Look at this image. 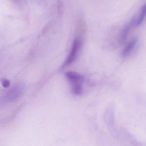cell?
I'll return each instance as SVG.
<instances>
[{
	"label": "cell",
	"mask_w": 146,
	"mask_h": 146,
	"mask_svg": "<svg viewBox=\"0 0 146 146\" xmlns=\"http://www.w3.org/2000/svg\"><path fill=\"white\" fill-rule=\"evenodd\" d=\"M134 20H133V21H132L129 24L126 26V27H125L123 31L122 32L121 34V38H120L121 42H124L125 40H126V39H127L128 35L129 33V31H130V29H131Z\"/></svg>",
	"instance_id": "277c9868"
},
{
	"label": "cell",
	"mask_w": 146,
	"mask_h": 146,
	"mask_svg": "<svg viewBox=\"0 0 146 146\" xmlns=\"http://www.w3.org/2000/svg\"><path fill=\"white\" fill-rule=\"evenodd\" d=\"M146 12V5L145 4L142 7L141 12L140 13V15L139 16V18L137 19V22L135 23V25L136 26H138L141 25V23L143 22L145 17Z\"/></svg>",
	"instance_id": "5b68a950"
},
{
	"label": "cell",
	"mask_w": 146,
	"mask_h": 146,
	"mask_svg": "<svg viewBox=\"0 0 146 146\" xmlns=\"http://www.w3.org/2000/svg\"><path fill=\"white\" fill-rule=\"evenodd\" d=\"M137 42H138V39L137 38H134L130 41L123 50L122 55L123 56H127L130 54L135 47Z\"/></svg>",
	"instance_id": "3957f363"
},
{
	"label": "cell",
	"mask_w": 146,
	"mask_h": 146,
	"mask_svg": "<svg viewBox=\"0 0 146 146\" xmlns=\"http://www.w3.org/2000/svg\"><path fill=\"white\" fill-rule=\"evenodd\" d=\"M2 84L4 88H7L10 85V82L9 81L6 79H3L1 81Z\"/></svg>",
	"instance_id": "8992f818"
},
{
	"label": "cell",
	"mask_w": 146,
	"mask_h": 146,
	"mask_svg": "<svg viewBox=\"0 0 146 146\" xmlns=\"http://www.w3.org/2000/svg\"><path fill=\"white\" fill-rule=\"evenodd\" d=\"M81 46V42L80 40L79 39H75L72 45V49L68 56L63 63V67L67 66L73 62L75 60L77 57V54Z\"/></svg>",
	"instance_id": "7a4b0ae2"
},
{
	"label": "cell",
	"mask_w": 146,
	"mask_h": 146,
	"mask_svg": "<svg viewBox=\"0 0 146 146\" xmlns=\"http://www.w3.org/2000/svg\"><path fill=\"white\" fill-rule=\"evenodd\" d=\"M65 75L71 84L73 93L75 95H81L83 92V76L78 73L73 72H67Z\"/></svg>",
	"instance_id": "6da1fadb"
}]
</instances>
